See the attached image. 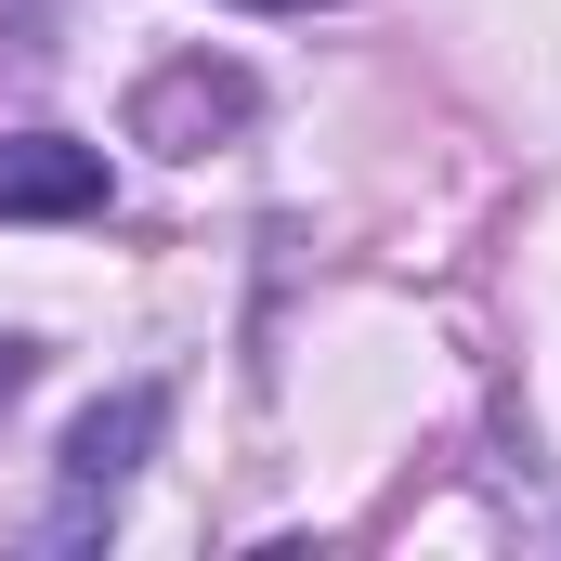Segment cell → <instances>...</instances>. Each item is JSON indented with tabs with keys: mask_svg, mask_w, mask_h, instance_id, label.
I'll use <instances>...</instances> for the list:
<instances>
[{
	"mask_svg": "<svg viewBox=\"0 0 561 561\" xmlns=\"http://www.w3.org/2000/svg\"><path fill=\"white\" fill-rule=\"evenodd\" d=\"M144 444H157V392H105V405H92V419L66 431V483H79V496H118V483H131V457Z\"/></svg>",
	"mask_w": 561,
	"mask_h": 561,
	"instance_id": "cell-3",
	"label": "cell"
},
{
	"mask_svg": "<svg viewBox=\"0 0 561 561\" xmlns=\"http://www.w3.org/2000/svg\"><path fill=\"white\" fill-rule=\"evenodd\" d=\"M105 209V144L13 131L0 144V222H92Z\"/></svg>",
	"mask_w": 561,
	"mask_h": 561,
	"instance_id": "cell-2",
	"label": "cell"
},
{
	"mask_svg": "<svg viewBox=\"0 0 561 561\" xmlns=\"http://www.w3.org/2000/svg\"><path fill=\"white\" fill-rule=\"evenodd\" d=\"M249 66H222V53H183V66H157L131 92V144H157V157H209L222 131H249Z\"/></svg>",
	"mask_w": 561,
	"mask_h": 561,
	"instance_id": "cell-1",
	"label": "cell"
},
{
	"mask_svg": "<svg viewBox=\"0 0 561 561\" xmlns=\"http://www.w3.org/2000/svg\"><path fill=\"white\" fill-rule=\"evenodd\" d=\"M26 366H39V353H26V340H0V392H26Z\"/></svg>",
	"mask_w": 561,
	"mask_h": 561,
	"instance_id": "cell-4",
	"label": "cell"
},
{
	"mask_svg": "<svg viewBox=\"0 0 561 561\" xmlns=\"http://www.w3.org/2000/svg\"><path fill=\"white\" fill-rule=\"evenodd\" d=\"M249 13H313V0H249Z\"/></svg>",
	"mask_w": 561,
	"mask_h": 561,
	"instance_id": "cell-5",
	"label": "cell"
}]
</instances>
